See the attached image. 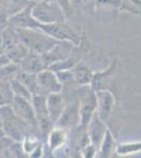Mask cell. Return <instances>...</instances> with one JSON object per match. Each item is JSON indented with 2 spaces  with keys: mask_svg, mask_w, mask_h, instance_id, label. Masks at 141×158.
Wrapping results in <instances>:
<instances>
[{
  "mask_svg": "<svg viewBox=\"0 0 141 158\" xmlns=\"http://www.w3.org/2000/svg\"><path fill=\"white\" fill-rule=\"evenodd\" d=\"M72 72L74 75V80L77 86L79 85H91L92 78H93V72L91 71V69H89L86 65L80 64L78 63L72 69Z\"/></svg>",
  "mask_w": 141,
  "mask_h": 158,
  "instance_id": "cell-17",
  "label": "cell"
},
{
  "mask_svg": "<svg viewBox=\"0 0 141 158\" xmlns=\"http://www.w3.org/2000/svg\"><path fill=\"white\" fill-rule=\"evenodd\" d=\"M17 32L20 41L30 50V52L40 55L47 53L57 43V40L48 36L40 29H19Z\"/></svg>",
  "mask_w": 141,
  "mask_h": 158,
  "instance_id": "cell-2",
  "label": "cell"
},
{
  "mask_svg": "<svg viewBox=\"0 0 141 158\" xmlns=\"http://www.w3.org/2000/svg\"><path fill=\"white\" fill-rule=\"evenodd\" d=\"M121 10L120 11L130 12L132 14L141 15V0H121Z\"/></svg>",
  "mask_w": 141,
  "mask_h": 158,
  "instance_id": "cell-31",
  "label": "cell"
},
{
  "mask_svg": "<svg viewBox=\"0 0 141 158\" xmlns=\"http://www.w3.org/2000/svg\"><path fill=\"white\" fill-rule=\"evenodd\" d=\"M14 97L10 81H0V106H10Z\"/></svg>",
  "mask_w": 141,
  "mask_h": 158,
  "instance_id": "cell-24",
  "label": "cell"
},
{
  "mask_svg": "<svg viewBox=\"0 0 141 158\" xmlns=\"http://www.w3.org/2000/svg\"><path fill=\"white\" fill-rule=\"evenodd\" d=\"M0 118L4 135L14 141L21 142L27 134L32 133L31 129L33 128L14 113L11 104L0 106Z\"/></svg>",
  "mask_w": 141,
  "mask_h": 158,
  "instance_id": "cell-1",
  "label": "cell"
},
{
  "mask_svg": "<svg viewBox=\"0 0 141 158\" xmlns=\"http://www.w3.org/2000/svg\"><path fill=\"white\" fill-rule=\"evenodd\" d=\"M19 67L17 63L11 62L0 68V81H11L16 77Z\"/></svg>",
  "mask_w": 141,
  "mask_h": 158,
  "instance_id": "cell-29",
  "label": "cell"
},
{
  "mask_svg": "<svg viewBox=\"0 0 141 158\" xmlns=\"http://www.w3.org/2000/svg\"><path fill=\"white\" fill-rule=\"evenodd\" d=\"M77 98L79 102L80 124L86 127L97 110L96 92L92 89L91 85L77 86Z\"/></svg>",
  "mask_w": 141,
  "mask_h": 158,
  "instance_id": "cell-4",
  "label": "cell"
},
{
  "mask_svg": "<svg viewBox=\"0 0 141 158\" xmlns=\"http://www.w3.org/2000/svg\"><path fill=\"white\" fill-rule=\"evenodd\" d=\"M33 2H34L33 0H9L6 7L9 10L10 16H13V15L17 14L20 11L24 10L25 7H27Z\"/></svg>",
  "mask_w": 141,
  "mask_h": 158,
  "instance_id": "cell-30",
  "label": "cell"
},
{
  "mask_svg": "<svg viewBox=\"0 0 141 158\" xmlns=\"http://www.w3.org/2000/svg\"><path fill=\"white\" fill-rule=\"evenodd\" d=\"M116 149H117L116 141H115L111 131L107 130L106 136H104V138L101 142V146H100L99 150H98V154H97V156L101 157V158L112 157L113 154L116 153Z\"/></svg>",
  "mask_w": 141,
  "mask_h": 158,
  "instance_id": "cell-18",
  "label": "cell"
},
{
  "mask_svg": "<svg viewBox=\"0 0 141 158\" xmlns=\"http://www.w3.org/2000/svg\"><path fill=\"white\" fill-rule=\"evenodd\" d=\"M97 110L96 113L104 122H106L112 116L115 106V97L112 91L102 90L96 92Z\"/></svg>",
  "mask_w": 141,
  "mask_h": 158,
  "instance_id": "cell-11",
  "label": "cell"
},
{
  "mask_svg": "<svg viewBox=\"0 0 141 158\" xmlns=\"http://www.w3.org/2000/svg\"><path fill=\"white\" fill-rule=\"evenodd\" d=\"M32 103L33 106H34L37 119L43 118V117H50L47 108V96L34 94L32 98Z\"/></svg>",
  "mask_w": 141,
  "mask_h": 158,
  "instance_id": "cell-21",
  "label": "cell"
},
{
  "mask_svg": "<svg viewBox=\"0 0 141 158\" xmlns=\"http://www.w3.org/2000/svg\"><path fill=\"white\" fill-rule=\"evenodd\" d=\"M33 2L32 4H30L27 7H25L24 10L20 11L17 14L13 15L10 17L7 25L14 27L16 30L19 29H39L40 23L37 21L34 16H33L32 9H33Z\"/></svg>",
  "mask_w": 141,
  "mask_h": 158,
  "instance_id": "cell-10",
  "label": "cell"
},
{
  "mask_svg": "<svg viewBox=\"0 0 141 158\" xmlns=\"http://www.w3.org/2000/svg\"><path fill=\"white\" fill-rule=\"evenodd\" d=\"M79 61H80V58L72 55L71 57L66 58L64 60H61L56 63H53V64L50 65L48 69L52 70L53 72H59V71H63V70H72L75 65L78 64Z\"/></svg>",
  "mask_w": 141,
  "mask_h": 158,
  "instance_id": "cell-26",
  "label": "cell"
},
{
  "mask_svg": "<svg viewBox=\"0 0 141 158\" xmlns=\"http://www.w3.org/2000/svg\"><path fill=\"white\" fill-rule=\"evenodd\" d=\"M56 75L59 79L63 86L65 85H75V80H74V75L72 70H63V71H59V72H55Z\"/></svg>",
  "mask_w": 141,
  "mask_h": 158,
  "instance_id": "cell-32",
  "label": "cell"
},
{
  "mask_svg": "<svg viewBox=\"0 0 141 158\" xmlns=\"http://www.w3.org/2000/svg\"><path fill=\"white\" fill-rule=\"evenodd\" d=\"M37 75L38 74H32V73L22 72V71H18L15 78L19 79L22 83H24L30 89V91L33 93V95H34L36 93V89H37Z\"/></svg>",
  "mask_w": 141,
  "mask_h": 158,
  "instance_id": "cell-27",
  "label": "cell"
},
{
  "mask_svg": "<svg viewBox=\"0 0 141 158\" xmlns=\"http://www.w3.org/2000/svg\"><path fill=\"white\" fill-rule=\"evenodd\" d=\"M12 61L10 60V58L7 57L6 54H3V55H0V68L1 67H4V65L9 64L11 63Z\"/></svg>",
  "mask_w": 141,
  "mask_h": 158,
  "instance_id": "cell-36",
  "label": "cell"
},
{
  "mask_svg": "<svg viewBox=\"0 0 141 158\" xmlns=\"http://www.w3.org/2000/svg\"><path fill=\"white\" fill-rule=\"evenodd\" d=\"M0 37L2 39V43L4 45V49H6V51H9L10 49H12L13 47L17 45L18 43H20V37L19 34H18L17 30L14 29V27H10V25H6V27H3L0 33Z\"/></svg>",
  "mask_w": 141,
  "mask_h": 158,
  "instance_id": "cell-19",
  "label": "cell"
},
{
  "mask_svg": "<svg viewBox=\"0 0 141 158\" xmlns=\"http://www.w3.org/2000/svg\"><path fill=\"white\" fill-rule=\"evenodd\" d=\"M66 130L60 128V127L55 126L50 132L47 139V143L45 146L51 152V154H54L57 152L58 150L62 149L63 147L68 143V135Z\"/></svg>",
  "mask_w": 141,
  "mask_h": 158,
  "instance_id": "cell-16",
  "label": "cell"
},
{
  "mask_svg": "<svg viewBox=\"0 0 141 158\" xmlns=\"http://www.w3.org/2000/svg\"><path fill=\"white\" fill-rule=\"evenodd\" d=\"M79 153H80V156L83 158H93V157L97 156L98 150L89 142V144H86V146L81 148V149L79 150Z\"/></svg>",
  "mask_w": 141,
  "mask_h": 158,
  "instance_id": "cell-33",
  "label": "cell"
},
{
  "mask_svg": "<svg viewBox=\"0 0 141 158\" xmlns=\"http://www.w3.org/2000/svg\"><path fill=\"white\" fill-rule=\"evenodd\" d=\"M3 54H6V49H4V45L2 43L1 37H0V55H3Z\"/></svg>",
  "mask_w": 141,
  "mask_h": 158,
  "instance_id": "cell-37",
  "label": "cell"
},
{
  "mask_svg": "<svg viewBox=\"0 0 141 158\" xmlns=\"http://www.w3.org/2000/svg\"><path fill=\"white\" fill-rule=\"evenodd\" d=\"M34 2H41V1H54V0H33Z\"/></svg>",
  "mask_w": 141,
  "mask_h": 158,
  "instance_id": "cell-40",
  "label": "cell"
},
{
  "mask_svg": "<svg viewBox=\"0 0 141 158\" xmlns=\"http://www.w3.org/2000/svg\"><path fill=\"white\" fill-rule=\"evenodd\" d=\"M139 152H141V141L118 144L116 149V154L120 155V156L137 154Z\"/></svg>",
  "mask_w": 141,
  "mask_h": 158,
  "instance_id": "cell-28",
  "label": "cell"
},
{
  "mask_svg": "<svg viewBox=\"0 0 141 158\" xmlns=\"http://www.w3.org/2000/svg\"><path fill=\"white\" fill-rule=\"evenodd\" d=\"M11 106L13 111H14V113L20 119H22L27 124H30L33 129L36 130V127H37V117H36V113L34 106H33L32 100L15 96L11 103Z\"/></svg>",
  "mask_w": 141,
  "mask_h": 158,
  "instance_id": "cell-7",
  "label": "cell"
},
{
  "mask_svg": "<svg viewBox=\"0 0 141 158\" xmlns=\"http://www.w3.org/2000/svg\"><path fill=\"white\" fill-rule=\"evenodd\" d=\"M66 100L62 92L59 93H53L47 96V108L48 112V116L52 119L54 123H56L61 114L63 113L65 106Z\"/></svg>",
  "mask_w": 141,
  "mask_h": 158,
  "instance_id": "cell-14",
  "label": "cell"
},
{
  "mask_svg": "<svg viewBox=\"0 0 141 158\" xmlns=\"http://www.w3.org/2000/svg\"><path fill=\"white\" fill-rule=\"evenodd\" d=\"M121 0H96L95 10L100 12H112L121 10Z\"/></svg>",
  "mask_w": 141,
  "mask_h": 158,
  "instance_id": "cell-25",
  "label": "cell"
},
{
  "mask_svg": "<svg viewBox=\"0 0 141 158\" xmlns=\"http://www.w3.org/2000/svg\"><path fill=\"white\" fill-rule=\"evenodd\" d=\"M32 13L40 24H50L65 21L66 15L57 0L54 1L34 2Z\"/></svg>",
  "mask_w": 141,
  "mask_h": 158,
  "instance_id": "cell-3",
  "label": "cell"
},
{
  "mask_svg": "<svg viewBox=\"0 0 141 158\" xmlns=\"http://www.w3.org/2000/svg\"><path fill=\"white\" fill-rule=\"evenodd\" d=\"M39 29L57 41H68L73 43L75 47L80 45L81 37L65 21L50 24H40Z\"/></svg>",
  "mask_w": 141,
  "mask_h": 158,
  "instance_id": "cell-5",
  "label": "cell"
},
{
  "mask_svg": "<svg viewBox=\"0 0 141 158\" xmlns=\"http://www.w3.org/2000/svg\"><path fill=\"white\" fill-rule=\"evenodd\" d=\"M107 130L109 129H107L106 122L102 119H100V117L97 115V113H95L94 116L92 117L91 121L86 126V133L89 135L91 143L97 150H99L100 146H101V142L103 140L104 136H106Z\"/></svg>",
  "mask_w": 141,
  "mask_h": 158,
  "instance_id": "cell-12",
  "label": "cell"
},
{
  "mask_svg": "<svg viewBox=\"0 0 141 158\" xmlns=\"http://www.w3.org/2000/svg\"><path fill=\"white\" fill-rule=\"evenodd\" d=\"M1 31H2V29H0V33H1Z\"/></svg>",
  "mask_w": 141,
  "mask_h": 158,
  "instance_id": "cell-42",
  "label": "cell"
},
{
  "mask_svg": "<svg viewBox=\"0 0 141 158\" xmlns=\"http://www.w3.org/2000/svg\"><path fill=\"white\" fill-rule=\"evenodd\" d=\"M10 13L6 6H0V29H3L7 25L10 19Z\"/></svg>",
  "mask_w": 141,
  "mask_h": 158,
  "instance_id": "cell-34",
  "label": "cell"
},
{
  "mask_svg": "<svg viewBox=\"0 0 141 158\" xmlns=\"http://www.w3.org/2000/svg\"><path fill=\"white\" fill-rule=\"evenodd\" d=\"M18 67H19V71L32 74H39L41 71L47 69L42 55L34 52H30L18 63Z\"/></svg>",
  "mask_w": 141,
  "mask_h": 158,
  "instance_id": "cell-15",
  "label": "cell"
},
{
  "mask_svg": "<svg viewBox=\"0 0 141 158\" xmlns=\"http://www.w3.org/2000/svg\"><path fill=\"white\" fill-rule=\"evenodd\" d=\"M117 70V62L111 63L109 68L101 72H96L93 74V78L91 81V86L95 92L102 90H110V88L114 83V76ZM111 91V90H110Z\"/></svg>",
  "mask_w": 141,
  "mask_h": 158,
  "instance_id": "cell-13",
  "label": "cell"
},
{
  "mask_svg": "<svg viewBox=\"0 0 141 158\" xmlns=\"http://www.w3.org/2000/svg\"><path fill=\"white\" fill-rule=\"evenodd\" d=\"M79 124H80V114H79V102L77 100L66 104L64 111L59 117L55 126L60 127L66 131H71L76 129V127H78Z\"/></svg>",
  "mask_w": 141,
  "mask_h": 158,
  "instance_id": "cell-9",
  "label": "cell"
},
{
  "mask_svg": "<svg viewBox=\"0 0 141 158\" xmlns=\"http://www.w3.org/2000/svg\"><path fill=\"white\" fill-rule=\"evenodd\" d=\"M41 144H42L41 139L38 138L37 135H34L32 133L27 134L21 141L22 149H23L24 153L27 154V156H29V157H31V155L41 146Z\"/></svg>",
  "mask_w": 141,
  "mask_h": 158,
  "instance_id": "cell-20",
  "label": "cell"
},
{
  "mask_svg": "<svg viewBox=\"0 0 141 158\" xmlns=\"http://www.w3.org/2000/svg\"><path fill=\"white\" fill-rule=\"evenodd\" d=\"M57 2L64 11L66 17L72 15V13H73V4H72L71 0H57Z\"/></svg>",
  "mask_w": 141,
  "mask_h": 158,
  "instance_id": "cell-35",
  "label": "cell"
},
{
  "mask_svg": "<svg viewBox=\"0 0 141 158\" xmlns=\"http://www.w3.org/2000/svg\"><path fill=\"white\" fill-rule=\"evenodd\" d=\"M0 128H1V118H0Z\"/></svg>",
  "mask_w": 141,
  "mask_h": 158,
  "instance_id": "cell-41",
  "label": "cell"
},
{
  "mask_svg": "<svg viewBox=\"0 0 141 158\" xmlns=\"http://www.w3.org/2000/svg\"><path fill=\"white\" fill-rule=\"evenodd\" d=\"M75 45L68 41H57L55 45L48 51L47 53L42 55L43 61L47 69L52 65L53 63H56L58 61L64 60L66 58L71 57L73 55V51Z\"/></svg>",
  "mask_w": 141,
  "mask_h": 158,
  "instance_id": "cell-8",
  "label": "cell"
},
{
  "mask_svg": "<svg viewBox=\"0 0 141 158\" xmlns=\"http://www.w3.org/2000/svg\"><path fill=\"white\" fill-rule=\"evenodd\" d=\"M7 2H9V0H0V6H6Z\"/></svg>",
  "mask_w": 141,
  "mask_h": 158,
  "instance_id": "cell-38",
  "label": "cell"
},
{
  "mask_svg": "<svg viewBox=\"0 0 141 158\" xmlns=\"http://www.w3.org/2000/svg\"><path fill=\"white\" fill-rule=\"evenodd\" d=\"M30 53V50L23 44L22 42L18 43L17 45L13 47L12 49H10L9 51H6V54L7 55V57L10 58V60L14 63H19L23 58Z\"/></svg>",
  "mask_w": 141,
  "mask_h": 158,
  "instance_id": "cell-22",
  "label": "cell"
},
{
  "mask_svg": "<svg viewBox=\"0 0 141 158\" xmlns=\"http://www.w3.org/2000/svg\"><path fill=\"white\" fill-rule=\"evenodd\" d=\"M62 83L59 81L56 73L52 70L45 69L37 75V89L35 94L48 96L50 94L62 92Z\"/></svg>",
  "mask_w": 141,
  "mask_h": 158,
  "instance_id": "cell-6",
  "label": "cell"
},
{
  "mask_svg": "<svg viewBox=\"0 0 141 158\" xmlns=\"http://www.w3.org/2000/svg\"><path fill=\"white\" fill-rule=\"evenodd\" d=\"M4 136H6V135H4L3 131H2V128H0V140H1L2 138H3Z\"/></svg>",
  "mask_w": 141,
  "mask_h": 158,
  "instance_id": "cell-39",
  "label": "cell"
},
{
  "mask_svg": "<svg viewBox=\"0 0 141 158\" xmlns=\"http://www.w3.org/2000/svg\"><path fill=\"white\" fill-rule=\"evenodd\" d=\"M12 86L13 93H14V96H17V97H21V98H25L29 99V100H32L33 98V93L30 91V89L27 88L24 83H22L19 79L14 78L13 80L10 81Z\"/></svg>",
  "mask_w": 141,
  "mask_h": 158,
  "instance_id": "cell-23",
  "label": "cell"
}]
</instances>
